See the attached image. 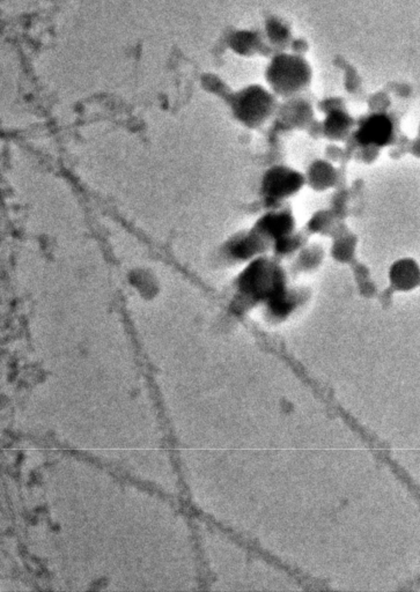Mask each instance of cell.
Returning <instances> with one entry per match:
<instances>
[{
  "label": "cell",
  "instance_id": "6da1fadb",
  "mask_svg": "<svg viewBox=\"0 0 420 592\" xmlns=\"http://www.w3.org/2000/svg\"><path fill=\"white\" fill-rule=\"evenodd\" d=\"M390 136V124L383 119H373L364 124L361 131V140L364 143H382Z\"/></svg>",
  "mask_w": 420,
  "mask_h": 592
}]
</instances>
